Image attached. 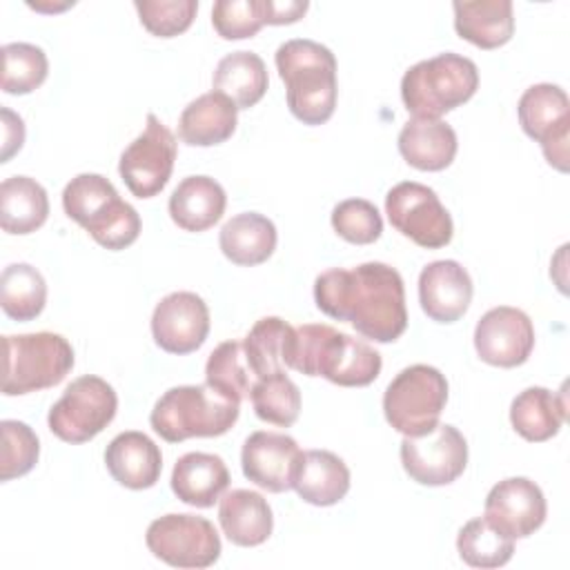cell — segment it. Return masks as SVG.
<instances>
[{"label": "cell", "mask_w": 570, "mask_h": 570, "mask_svg": "<svg viewBox=\"0 0 570 570\" xmlns=\"http://www.w3.org/2000/svg\"><path fill=\"white\" fill-rule=\"evenodd\" d=\"M212 85L214 91L225 94L238 109H249L267 91V67L254 51H232L218 60Z\"/></svg>", "instance_id": "1f68e13d"}, {"label": "cell", "mask_w": 570, "mask_h": 570, "mask_svg": "<svg viewBox=\"0 0 570 570\" xmlns=\"http://www.w3.org/2000/svg\"><path fill=\"white\" fill-rule=\"evenodd\" d=\"M142 27L158 38H174L189 29L196 18V0H136Z\"/></svg>", "instance_id": "ab89813d"}, {"label": "cell", "mask_w": 570, "mask_h": 570, "mask_svg": "<svg viewBox=\"0 0 570 570\" xmlns=\"http://www.w3.org/2000/svg\"><path fill=\"white\" fill-rule=\"evenodd\" d=\"M289 367L305 376H323L341 387H365L379 379L381 354L361 338L325 323L294 327Z\"/></svg>", "instance_id": "7a4b0ae2"}, {"label": "cell", "mask_w": 570, "mask_h": 570, "mask_svg": "<svg viewBox=\"0 0 570 570\" xmlns=\"http://www.w3.org/2000/svg\"><path fill=\"white\" fill-rule=\"evenodd\" d=\"M209 334V307L194 292H171L154 307L151 336L169 354L196 352Z\"/></svg>", "instance_id": "2e32d148"}, {"label": "cell", "mask_w": 570, "mask_h": 570, "mask_svg": "<svg viewBox=\"0 0 570 570\" xmlns=\"http://www.w3.org/2000/svg\"><path fill=\"white\" fill-rule=\"evenodd\" d=\"M534 347V325L530 316L510 305L488 309L474 327V350L479 358L494 367H517L528 361Z\"/></svg>", "instance_id": "9a60e30c"}, {"label": "cell", "mask_w": 570, "mask_h": 570, "mask_svg": "<svg viewBox=\"0 0 570 570\" xmlns=\"http://www.w3.org/2000/svg\"><path fill=\"white\" fill-rule=\"evenodd\" d=\"M105 465L120 485L129 490H147L160 479L163 454L147 434L127 430L109 441L105 450Z\"/></svg>", "instance_id": "ffe728a7"}, {"label": "cell", "mask_w": 570, "mask_h": 570, "mask_svg": "<svg viewBox=\"0 0 570 570\" xmlns=\"http://www.w3.org/2000/svg\"><path fill=\"white\" fill-rule=\"evenodd\" d=\"M521 129L541 145L546 160L568 171V138H570V100L559 85L539 82L528 87L519 98Z\"/></svg>", "instance_id": "7c38bea8"}, {"label": "cell", "mask_w": 570, "mask_h": 570, "mask_svg": "<svg viewBox=\"0 0 570 570\" xmlns=\"http://www.w3.org/2000/svg\"><path fill=\"white\" fill-rule=\"evenodd\" d=\"M249 399L256 416L278 428L294 425L301 414V390L285 372L256 379Z\"/></svg>", "instance_id": "d590c367"}, {"label": "cell", "mask_w": 570, "mask_h": 570, "mask_svg": "<svg viewBox=\"0 0 570 570\" xmlns=\"http://www.w3.org/2000/svg\"><path fill=\"white\" fill-rule=\"evenodd\" d=\"M332 227L347 243L370 245L381 236L383 218L374 203L365 198H347L332 209Z\"/></svg>", "instance_id": "f35d334b"}, {"label": "cell", "mask_w": 570, "mask_h": 570, "mask_svg": "<svg viewBox=\"0 0 570 570\" xmlns=\"http://www.w3.org/2000/svg\"><path fill=\"white\" fill-rule=\"evenodd\" d=\"M448 403V381L432 365L403 367L385 387L383 414L403 436H421L436 428Z\"/></svg>", "instance_id": "ba28073f"}, {"label": "cell", "mask_w": 570, "mask_h": 570, "mask_svg": "<svg viewBox=\"0 0 570 570\" xmlns=\"http://www.w3.org/2000/svg\"><path fill=\"white\" fill-rule=\"evenodd\" d=\"M294 334L296 330L278 316H263L254 323V327L243 338V350L256 379L272 376L289 367Z\"/></svg>", "instance_id": "4dcf8cb0"}, {"label": "cell", "mask_w": 570, "mask_h": 570, "mask_svg": "<svg viewBox=\"0 0 570 570\" xmlns=\"http://www.w3.org/2000/svg\"><path fill=\"white\" fill-rule=\"evenodd\" d=\"M314 301L323 314L350 321L361 336L374 343H392L407 327L403 278L392 265L379 261L318 274Z\"/></svg>", "instance_id": "6da1fadb"}, {"label": "cell", "mask_w": 570, "mask_h": 570, "mask_svg": "<svg viewBox=\"0 0 570 570\" xmlns=\"http://www.w3.org/2000/svg\"><path fill=\"white\" fill-rule=\"evenodd\" d=\"M298 459V443L281 432L258 430L245 439L240 450L243 474L267 492H285L292 488Z\"/></svg>", "instance_id": "ac0fdd59"}, {"label": "cell", "mask_w": 570, "mask_h": 570, "mask_svg": "<svg viewBox=\"0 0 570 570\" xmlns=\"http://www.w3.org/2000/svg\"><path fill=\"white\" fill-rule=\"evenodd\" d=\"M254 381L256 376L247 365L243 341H225L209 354L205 365V383L212 390L240 403L243 399H249Z\"/></svg>", "instance_id": "e575fe53"}, {"label": "cell", "mask_w": 570, "mask_h": 570, "mask_svg": "<svg viewBox=\"0 0 570 570\" xmlns=\"http://www.w3.org/2000/svg\"><path fill=\"white\" fill-rule=\"evenodd\" d=\"M62 207L105 249H125L140 234L138 212L100 174H78L71 178L62 191Z\"/></svg>", "instance_id": "277c9868"}, {"label": "cell", "mask_w": 570, "mask_h": 570, "mask_svg": "<svg viewBox=\"0 0 570 570\" xmlns=\"http://www.w3.org/2000/svg\"><path fill=\"white\" fill-rule=\"evenodd\" d=\"M47 303L45 276L29 263H11L0 276V305L13 321H33Z\"/></svg>", "instance_id": "d6a6232c"}, {"label": "cell", "mask_w": 570, "mask_h": 570, "mask_svg": "<svg viewBox=\"0 0 570 570\" xmlns=\"http://www.w3.org/2000/svg\"><path fill=\"white\" fill-rule=\"evenodd\" d=\"M238 107L220 91H207L191 100L178 120V136L191 147L220 145L236 131Z\"/></svg>", "instance_id": "cb8c5ba5"}, {"label": "cell", "mask_w": 570, "mask_h": 570, "mask_svg": "<svg viewBox=\"0 0 570 570\" xmlns=\"http://www.w3.org/2000/svg\"><path fill=\"white\" fill-rule=\"evenodd\" d=\"M456 134L443 120L410 118L399 134V151L407 165L421 171H441L456 156Z\"/></svg>", "instance_id": "484cf974"}, {"label": "cell", "mask_w": 570, "mask_h": 570, "mask_svg": "<svg viewBox=\"0 0 570 570\" xmlns=\"http://www.w3.org/2000/svg\"><path fill=\"white\" fill-rule=\"evenodd\" d=\"M218 521L225 537L240 548H254L269 539L274 517L267 499L254 490H232L220 497Z\"/></svg>", "instance_id": "d4e9b609"}, {"label": "cell", "mask_w": 570, "mask_h": 570, "mask_svg": "<svg viewBox=\"0 0 570 570\" xmlns=\"http://www.w3.org/2000/svg\"><path fill=\"white\" fill-rule=\"evenodd\" d=\"M385 214L392 227L419 247L439 249L452 240V216L428 185L414 180L394 185L385 196Z\"/></svg>", "instance_id": "8fae6325"}, {"label": "cell", "mask_w": 570, "mask_h": 570, "mask_svg": "<svg viewBox=\"0 0 570 570\" xmlns=\"http://www.w3.org/2000/svg\"><path fill=\"white\" fill-rule=\"evenodd\" d=\"M229 488V470L218 454L187 452L171 470L174 494L194 508H212Z\"/></svg>", "instance_id": "44dd1931"}, {"label": "cell", "mask_w": 570, "mask_h": 570, "mask_svg": "<svg viewBox=\"0 0 570 570\" xmlns=\"http://www.w3.org/2000/svg\"><path fill=\"white\" fill-rule=\"evenodd\" d=\"M49 73L45 51L31 42H9L2 47V91L11 96L31 94Z\"/></svg>", "instance_id": "8d00e7d4"}, {"label": "cell", "mask_w": 570, "mask_h": 570, "mask_svg": "<svg viewBox=\"0 0 570 570\" xmlns=\"http://www.w3.org/2000/svg\"><path fill=\"white\" fill-rule=\"evenodd\" d=\"M212 24L225 40L252 38L265 24V0H218L212 9Z\"/></svg>", "instance_id": "60d3db41"}, {"label": "cell", "mask_w": 570, "mask_h": 570, "mask_svg": "<svg viewBox=\"0 0 570 570\" xmlns=\"http://www.w3.org/2000/svg\"><path fill=\"white\" fill-rule=\"evenodd\" d=\"M309 9L307 0H265V24H292Z\"/></svg>", "instance_id": "7bdbcfd3"}, {"label": "cell", "mask_w": 570, "mask_h": 570, "mask_svg": "<svg viewBox=\"0 0 570 570\" xmlns=\"http://www.w3.org/2000/svg\"><path fill=\"white\" fill-rule=\"evenodd\" d=\"M0 116H2V154H0V163H9V158L13 154H18L22 142H24V122L9 107H2Z\"/></svg>", "instance_id": "b9f144b4"}, {"label": "cell", "mask_w": 570, "mask_h": 570, "mask_svg": "<svg viewBox=\"0 0 570 570\" xmlns=\"http://www.w3.org/2000/svg\"><path fill=\"white\" fill-rule=\"evenodd\" d=\"M452 9L456 33L481 49H497L514 33L510 0H456Z\"/></svg>", "instance_id": "4316f807"}, {"label": "cell", "mask_w": 570, "mask_h": 570, "mask_svg": "<svg viewBox=\"0 0 570 570\" xmlns=\"http://www.w3.org/2000/svg\"><path fill=\"white\" fill-rule=\"evenodd\" d=\"M401 463L407 476L421 485H448L468 465L465 436L450 423H436L421 436H403Z\"/></svg>", "instance_id": "4fadbf2b"}, {"label": "cell", "mask_w": 570, "mask_h": 570, "mask_svg": "<svg viewBox=\"0 0 570 570\" xmlns=\"http://www.w3.org/2000/svg\"><path fill=\"white\" fill-rule=\"evenodd\" d=\"M566 419V392L554 394L548 387H525L510 405V423L514 432L532 443L552 439Z\"/></svg>", "instance_id": "f1b7e54d"}, {"label": "cell", "mask_w": 570, "mask_h": 570, "mask_svg": "<svg viewBox=\"0 0 570 570\" xmlns=\"http://www.w3.org/2000/svg\"><path fill=\"white\" fill-rule=\"evenodd\" d=\"M479 87L476 65L445 51L412 65L401 78V98L414 118L441 120L443 114L468 102Z\"/></svg>", "instance_id": "8992f818"}, {"label": "cell", "mask_w": 570, "mask_h": 570, "mask_svg": "<svg viewBox=\"0 0 570 570\" xmlns=\"http://www.w3.org/2000/svg\"><path fill=\"white\" fill-rule=\"evenodd\" d=\"M274 62L287 89V107L303 125H323L336 109V58L314 40L294 38L283 42Z\"/></svg>", "instance_id": "3957f363"}, {"label": "cell", "mask_w": 570, "mask_h": 570, "mask_svg": "<svg viewBox=\"0 0 570 570\" xmlns=\"http://www.w3.org/2000/svg\"><path fill=\"white\" fill-rule=\"evenodd\" d=\"M276 227L274 223L258 212H243L232 216L218 236L220 252L234 265L252 267L265 263L276 249Z\"/></svg>", "instance_id": "83f0119b"}, {"label": "cell", "mask_w": 570, "mask_h": 570, "mask_svg": "<svg viewBox=\"0 0 570 570\" xmlns=\"http://www.w3.org/2000/svg\"><path fill=\"white\" fill-rule=\"evenodd\" d=\"M118 396L114 387L96 376L73 379L62 396L51 405L49 430L65 443H85L98 436L116 416Z\"/></svg>", "instance_id": "9c48e42d"}, {"label": "cell", "mask_w": 570, "mask_h": 570, "mask_svg": "<svg viewBox=\"0 0 570 570\" xmlns=\"http://www.w3.org/2000/svg\"><path fill=\"white\" fill-rule=\"evenodd\" d=\"M472 278L456 261H434L419 274V303L436 323L459 321L472 301Z\"/></svg>", "instance_id": "d6986e66"}, {"label": "cell", "mask_w": 570, "mask_h": 570, "mask_svg": "<svg viewBox=\"0 0 570 570\" xmlns=\"http://www.w3.org/2000/svg\"><path fill=\"white\" fill-rule=\"evenodd\" d=\"M546 497L528 476L499 481L485 497L483 517L510 539H525L546 521Z\"/></svg>", "instance_id": "e0dca14e"}, {"label": "cell", "mask_w": 570, "mask_h": 570, "mask_svg": "<svg viewBox=\"0 0 570 570\" xmlns=\"http://www.w3.org/2000/svg\"><path fill=\"white\" fill-rule=\"evenodd\" d=\"M167 207L180 229L205 232L223 218L227 194L223 185L209 176H187L171 191Z\"/></svg>", "instance_id": "603a6c76"}, {"label": "cell", "mask_w": 570, "mask_h": 570, "mask_svg": "<svg viewBox=\"0 0 570 570\" xmlns=\"http://www.w3.org/2000/svg\"><path fill=\"white\" fill-rule=\"evenodd\" d=\"M292 488L312 505H334L350 490V468L330 450L301 452Z\"/></svg>", "instance_id": "7402d4cb"}, {"label": "cell", "mask_w": 570, "mask_h": 570, "mask_svg": "<svg viewBox=\"0 0 570 570\" xmlns=\"http://www.w3.org/2000/svg\"><path fill=\"white\" fill-rule=\"evenodd\" d=\"M240 403L205 385L169 387L154 405L149 423L167 443L194 436H220L238 421Z\"/></svg>", "instance_id": "5b68a950"}, {"label": "cell", "mask_w": 570, "mask_h": 570, "mask_svg": "<svg viewBox=\"0 0 570 570\" xmlns=\"http://www.w3.org/2000/svg\"><path fill=\"white\" fill-rule=\"evenodd\" d=\"M2 430V456H0V481H11L24 476L33 470L40 456V441L36 432L13 419L0 423Z\"/></svg>", "instance_id": "74e56055"}, {"label": "cell", "mask_w": 570, "mask_h": 570, "mask_svg": "<svg viewBox=\"0 0 570 570\" xmlns=\"http://www.w3.org/2000/svg\"><path fill=\"white\" fill-rule=\"evenodd\" d=\"M456 550L463 563L472 568H501L512 559L514 539L497 530L485 517H476L459 530Z\"/></svg>", "instance_id": "836d02e7"}, {"label": "cell", "mask_w": 570, "mask_h": 570, "mask_svg": "<svg viewBox=\"0 0 570 570\" xmlns=\"http://www.w3.org/2000/svg\"><path fill=\"white\" fill-rule=\"evenodd\" d=\"M2 394L20 396L58 385L73 367L71 343L53 332L2 336Z\"/></svg>", "instance_id": "52a82bcc"}, {"label": "cell", "mask_w": 570, "mask_h": 570, "mask_svg": "<svg viewBox=\"0 0 570 570\" xmlns=\"http://www.w3.org/2000/svg\"><path fill=\"white\" fill-rule=\"evenodd\" d=\"M149 552L174 568H209L220 557V537L214 523L196 514H165L149 523Z\"/></svg>", "instance_id": "30bf717a"}, {"label": "cell", "mask_w": 570, "mask_h": 570, "mask_svg": "<svg viewBox=\"0 0 570 570\" xmlns=\"http://www.w3.org/2000/svg\"><path fill=\"white\" fill-rule=\"evenodd\" d=\"M176 160L174 134L154 116L147 114V125L127 149L120 154L118 174L136 198H151L167 185Z\"/></svg>", "instance_id": "5bb4252c"}, {"label": "cell", "mask_w": 570, "mask_h": 570, "mask_svg": "<svg viewBox=\"0 0 570 570\" xmlns=\"http://www.w3.org/2000/svg\"><path fill=\"white\" fill-rule=\"evenodd\" d=\"M49 198L45 187L29 176H11L0 185V227L7 234H31L45 225Z\"/></svg>", "instance_id": "f546056e"}]
</instances>
